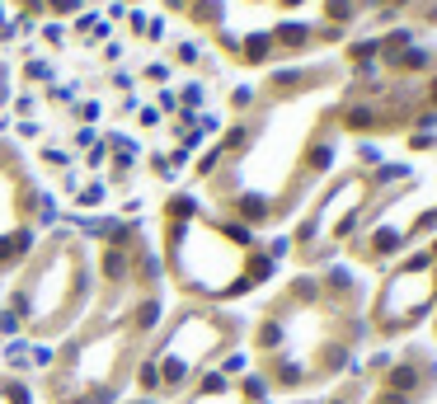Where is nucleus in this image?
Wrapping results in <instances>:
<instances>
[{
  "label": "nucleus",
  "mask_w": 437,
  "mask_h": 404,
  "mask_svg": "<svg viewBox=\"0 0 437 404\" xmlns=\"http://www.w3.org/2000/svg\"><path fill=\"white\" fill-rule=\"evenodd\" d=\"M367 296L348 273H311L259 315L254 372L273 395H301L344 381L367 348Z\"/></svg>",
  "instance_id": "obj_1"
},
{
  "label": "nucleus",
  "mask_w": 437,
  "mask_h": 404,
  "mask_svg": "<svg viewBox=\"0 0 437 404\" xmlns=\"http://www.w3.org/2000/svg\"><path fill=\"white\" fill-rule=\"evenodd\" d=\"M437 311V254H405L367 296V339L400 343Z\"/></svg>",
  "instance_id": "obj_2"
},
{
  "label": "nucleus",
  "mask_w": 437,
  "mask_h": 404,
  "mask_svg": "<svg viewBox=\"0 0 437 404\" xmlns=\"http://www.w3.org/2000/svg\"><path fill=\"white\" fill-rule=\"evenodd\" d=\"M0 400L5 404H33L29 381H24V376H5V381H0Z\"/></svg>",
  "instance_id": "obj_3"
},
{
  "label": "nucleus",
  "mask_w": 437,
  "mask_h": 404,
  "mask_svg": "<svg viewBox=\"0 0 437 404\" xmlns=\"http://www.w3.org/2000/svg\"><path fill=\"white\" fill-rule=\"evenodd\" d=\"M104 193H109L104 184H85V188L76 193V202H80V207H99V202H104Z\"/></svg>",
  "instance_id": "obj_4"
},
{
  "label": "nucleus",
  "mask_w": 437,
  "mask_h": 404,
  "mask_svg": "<svg viewBox=\"0 0 437 404\" xmlns=\"http://www.w3.org/2000/svg\"><path fill=\"white\" fill-rule=\"evenodd\" d=\"M43 38H47V43H52V47H57V43H62V38H66V29H62V24H43Z\"/></svg>",
  "instance_id": "obj_5"
},
{
  "label": "nucleus",
  "mask_w": 437,
  "mask_h": 404,
  "mask_svg": "<svg viewBox=\"0 0 437 404\" xmlns=\"http://www.w3.org/2000/svg\"><path fill=\"white\" fill-rule=\"evenodd\" d=\"M165 76H170V66H160V62L146 66V80H165Z\"/></svg>",
  "instance_id": "obj_6"
},
{
  "label": "nucleus",
  "mask_w": 437,
  "mask_h": 404,
  "mask_svg": "<svg viewBox=\"0 0 437 404\" xmlns=\"http://www.w3.org/2000/svg\"><path fill=\"white\" fill-rule=\"evenodd\" d=\"M123 404H160V400H146V395H137V400H123Z\"/></svg>",
  "instance_id": "obj_7"
},
{
  "label": "nucleus",
  "mask_w": 437,
  "mask_h": 404,
  "mask_svg": "<svg viewBox=\"0 0 437 404\" xmlns=\"http://www.w3.org/2000/svg\"><path fill=\"white\" fill-rule=\"evenodd\" d=\"M433 348H437V311H433Z\"/></svg>",
  "instance_id": "obj_8"
},
{
  "label": "nucleus",
  "mask_w": 437,
  "mask_h": 404,
  "mask_svg": "<svg viewBox=\"0 0 437 404\" xmlns=\"http://www.w3.org/2000/svg\"><path fill=\"white\" fill-rule=\"evenodd\" d=\"M433 404H437V400H433Z\"/></svg>",
  "instance_id": "obj_9"
}]
</instances>
